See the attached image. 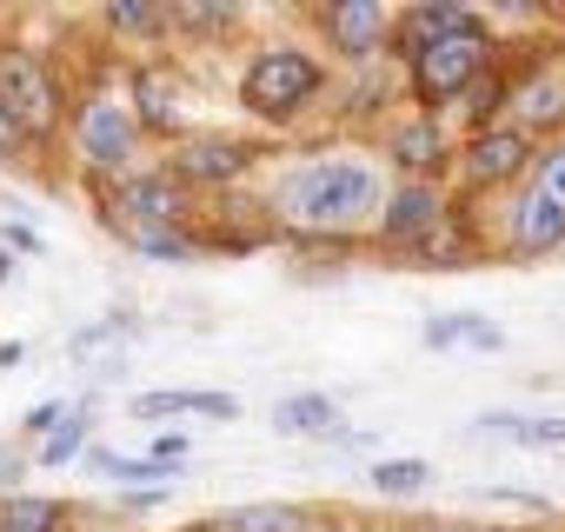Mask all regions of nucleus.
I'll return each instance as SVG.
<instances>
[{"instance_id":"obj_3","label":"nucleus","mask_w":565,"mask_h":532,"mask_svg":"<svg viewBox=\"0 0 565 532\" xmlns=\"http://www.w3.org/2000/svg\"><path fill=\"white\" fill-rule=\"evenodd\" d=\"M313 87H320V67L307 54H259L246 67V81H239V100L253 114H266V120H287Z\"/></svg>"},{"instance_id":"obj_25","label":"nucleus","mask_w":565,"mask_h":532,"mask_svg":"<svg viewBox=\"0 0 565 532\" xmlns=\"http://www.w3.org/2000/svg\"><path fill=\"white\" fill-rule=\"evenodd\" d=\"M134 246H140V253H153V259H186V253H193V246H186V240H173V233H140Z\"/></svg>"},{"instance_id":"obj_8","label":"nucleus","mask_w":565,"mask_h":532,"mask_svg":"<svg viewBox=\"0 0 565 532\" xmlns=\"http://www.w3.org/2000/svg\"><path fill=\"white\" fill-rule=\"evenodd\" d=\"M380 28H386V8H380V0H340V8H327V34H333L347 54H373V47H380Z\"/></svg>"},{"instance_id":"obj_22","label":"nucleus","mask_w":565,"mask_h":532,"mask_svg":"<svg viewBox=\"0 0 565 532\" xmlns=\"http://www.w3.org/2000/svg\"><path fill=\"white\" fill-rule=\"evenodd\" d=\"M160 14H167V8H153V0H114V8H107V21L127 28V34H153Z\"/></svg>"},{"instance_id":"obj_19","label":"nucleus","mask_w":565,"mask_h":532,"mask_svg":"<svg viewBox=\"0 0 565 532\" xmlns=\"http://www.w3.org/2000/svg\"><path fill=\"white\" fill-rule=\"evenodd\" d=\"M0 532H54V499H34V492L0 499Z\"/></svg>"},{"instance_id":"obj_28","label":"nucleus","mask_w":565,"mask_h":532,"mask_svg":"<svg viewBox=\"0 0 565 532\" xmlns=\"http://www.w3.org/2000/svg\"><path fill=\"white\" fill-rule=\"evenodd\" d=\"M14 140H21V127H14V120H8V107H0V153H8V147H14Z\"/></svg>"},{"instance_id":"obj_20","label":"nucleus","mask_w":565,"mask_h":532,"mask_svg":"<svg viewBox=\"0 0 565 532\" xmlns=\"http://www.w3.org/2000/svg\"><path fill=\"white\" fill-rule=\"evenodd\" d=\"M393 153H399V167H406V173H426V167L439 160V134H433L426 120H413V127H399V134H393Z\"/></svg>"},{"instance_id":"obj_11","label":"nucleus","mask_w":565,"mask_h":532,"mask_svg":"<svg viewBox=\"0 0 565 532\" xmlns=\"http://www.w3.org/2000/svg\"><path fill=\"white\" fill-rule=\"evenodd\" d=\"M173 173H186V180H233V173H246V147L239 140H186Z\"/></svg>"},{"instance_id":"obj_18","label":"nucleus","mask_w":565,"mask_h":532,"mask_svg":"<svg viewBox=\"0 0 565 532\" xmlns=\"http://www.w3.org/2000/svg\"><path fill=\"white\" fill-rule=\"evenodd\" d=\"M333 419H340V406L327 393H300V400H279L273 406V426L279 433H327Z\"/></svg>"},{"instance_id":"obj_2","label":"nucleus","mask_w":565,"mask_h":532,"mask_svg":"<svg viewBox=\"0 0 565 532\" xmlns=\"http://www.w3.org/2000/svg\"><path fill=\"white\" fill-rule=\"evenodd\" d=\"M565 240V147H552L532 173H525V193L512 206V246L525 253H545Z\"/></svg>"},{"instance_id":"obj_5","label":"nucleus","mask_w":565,"mask_h":532,"mask_svg":"<svg viewBox=\"0 0 565 532\" xmlns=\"http://www.w3.org/2000/svg\"><path fill=\"white\" fill-rule=\"evenodd\" d=\"M0 107L21 134H47L54 127V87L41 74V61L28 54H0Z\"/></svg>"},{"instance_id":"obj_23","label":"nucleus","mask_w":565,"mask_h":532,"mask_svg":"<svg viewBox=\"0 0 565 532\" xmlns=\"http://www.w3.org/2000/svg\"><path fill=\"white\" fill-rule=\"evenodd\" d=\"M373 486H380V492H419V486H426V466H419V459H386V466L373 472Z\"/></svg>"},{"instance_id":"obj_4","label":"nucleus","mask_w":565,"mask_h":532,"mask_svg":"<svg viewBox=\"0 0 565 532\" xmlns=\"http://www.w3.org/2000/svg\"><path fill=\"white\" fill-rule=\"evenodd\" d=\"M486 61H492V47H486V34L472 28V34H459V41H439V47H419V94L426 100H452V94H466L479 74H486Z\"/></svg>"},{"instance_id":"obj_27","label":"nucleus","mask_w":565,"mask_h":532,"mask_svg":"<svg viewBox=\"0 0 565 532\" xmlns=\"http://www.w3.org/2000/svg\"><path fill=\"white\" fill-rule=\"evenodd\" d=\"M8 246H21V253H41V240H34L28 226H8Z\"/></svg>"},{"instance_id":"obj_21","label":"nucleus","mask_w":565,"mask_h":532,"mask_svg":"<svg viewBox=\"0 0 565 532\" xmlns=\"http://www.w3.org/2000/svg\"><path fill=\"white\" fill-rule=\"evenodd\" d=\"M134 94H140V120H153V127H180L173 87H167L160 74H140V81H134Z\"/></svg>"},{"instance_id":"obj_16","label":"nucleus","mask_w":565,"mask_h":532,"mask_svg":"<svg viewBox=\"0 0 565 532\" xmlns=\"http://www.w3.org/2000/svg\"><path fill=\"white\" fill-rule=\"evenodd\" d=\"M213 532H307V512L300 506H239V512H220Z\"/></svg>"},{"instance_id":"obj_26","label":"nucleus","mask_w":565,"mask_h":532,"mask_svg":"<svg viewBox=\"0 0 565 532\" xmlns=\"http://www.w3.org/2000/svg\"><path fill=\"white\" fill-rule=\"evenodd\" d=\"M419 253H426V259H452V253H459V240H452V226H433V233L419 240Z\"/></svg>"},{"instance_id":"obj_17","label":"nucleus","mask_w":565,"mask_h":532,"mask_svg":"<svg viewBox=\"0 0 565 532\" xmlns=\"http://www.w3.org/2000/svg\"><path fill=\"white\" fill-rule=\"evenodd\" d=\"M167 413H213V419H233V400H220V393H140V400H134V419H167Z\"/></svg>"},{"instance_id":"obj_6","label":"nucleus","mask_w":565,"mask_h":532,"mask_svg":"<svg viewBox=\"0 0 565 532\" xmlns=\"http://www.w3.org/2000/svg\"><path fill=\"white\" fill-rule=\"evenodd\" d=\"M120 226L140 240V233H160V226H173L180 220V187L173 180H160V173H140V180H127L120 187Z\"/></svg>"},{"instance_id":"obj_10","label":"nucleus","mask_w":565,"mask_h":532,"mask_svg":"<svg viewBox=\"0 0 565 532\" xmlns=\"http://www.w3.org/2000/svg\"><path fill=\"white\" fill-rule=\"evenodd\" d=\"M426 347H472V353H499L505 347V333L486 320V313H433L426 320Z\"/></svg>"},{"instance_id":"obj_15","label":"nucleus","mask_w":565,"mask_h":532,"mask_svg":"<svg viewBox=\"0 0 565 532\" xmlns=\"http://www.w3.org/2000/svg\"><path fill=\"white\" fill-rule=\"evenodd\" d=\"M472 433H512V446H565V419H532V413H479Z\"/></svg>"},{"instance_id":"obj_7","label":"nucleus","mask_w":565,"mask_h":532,"mask_svg":"<svg viewBox=\"0 0 565 532\" xmlns=\"http://www.w3.org/2000/svg\"><path fill=\"white\" fill-rule=\"evenodd\" d=\"M81 147H87V160L120 167V160L134 153V120H127L120 107H87V114H81Z\"/></svg>"},{"instance_id":"obj_29","label":"nucleus","mask_w":565,"mask_h":532,"mask_svg":"<svg viewBox=\"0 0 565 532\" xmlns=\"http://www.w3.org/2000/svg\"><path fill=\"white\" fill-rule=\"evenodd\" d=\"M0 280H8V253H0Z\"/></svg>"},{"instance_id":"obj_12","label":"nucleus","mask_w":565,"mask_h":532,"mask_svg":"<svg viewBox=\"0 0 565 532\" xmlns=\"http://www.w3.org/2000/svg\"><path fill=\"white\" fill-rule=\"evenodd\" d=\"M525 160H532V153H525V134L505 127V134H486V140L466 153V173H472V180H512Z\"/></svg>"},{"instance_id":"obj_13","label":"nucleus","mask_w":565,"mask_h":532,"mask_svg":"<svg viewBox=\"0 0 565 532\" xmlns=\"http://www.w3.org/2000/svg\"><path fill=\"white\" fill-rule=\"evenodd\" d=\"M479 21H472V8H452V0H426V8H413L406 14V34L419 41V47H439V41H459V34H472Z\"/></svg>"},{"instance_id":"obj_1","label":"nucleus","mask_w":565,"mask_h":532,"mask_svg":"<svg viewBox=\"0 0 565 532\" xmlns=\"http://www.w3.org/2000/svg\"><path fill=\"white\" fill-rule=\"evenodd\" d=\"M380 206V173L366 160H307L279 180V213L300 226H353Z\"/></svg>"},{"instance_id":"obj_9","label":"nucleus","mask_w":565,"mask_h":532,"mask_svg":"<svg viewBox=\"0 0 565 532\" xmlns=\"http://www.w3.org/2000/svg\"><path fill=\"white\" fill-rule=\"evenodd\" d=\"M433 226H446V220H439V193H433V187H399L393 206H386V233L406 240V246H419Z\"/></svg>"},{"instance_id":"obj_14","label":"nucleus","mask_w":565,"mask_h":532,"mask_svg":"<svg viewBox=\"0 0 565 532\" xmlns=\"http://www.w3.org/2000/svg\"><path fill=\"white\" fill-rule=\"evenodd\" d=\"M565 114V74H532L519 94H512V120L519 127H552Z\"/></svg>"},{"instance_id":"obj_24","label":"nucleus","mask_w":565,"mask_h":532,"mask_svg":"<svg viewBox=\"0 0 565 532\" xmlns=\"http://www.w3.org/2000/svg\"><path fill=\"white\" fill-rule=\"evenodd\" d=\"M81 433H87V426H81V419H67V426H61V433L47 439V453H41V459H47V466H61V459H74V453H81Z\"/></svg>"}]
</instances>
